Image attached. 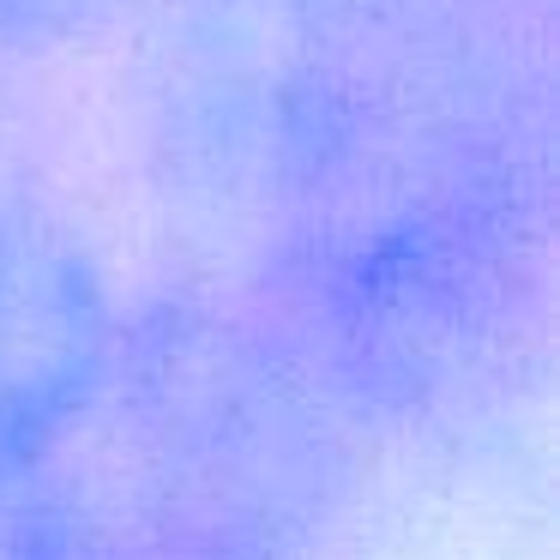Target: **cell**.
<instances>
[{
	"mask_svg": "<svg viewBox=\"0 0 560 560\" xmlns=\"http://www.w3.org/2000/svg\"><path fill=\"white\" fill-rule=\"evenodd\" d=\"M73 494H79V560H283L271 548L235 542V536L158 518V512L121 500L115 488L91 494L79 476H73Z\"/></svg>",
	"mask_w": 560,
	"mask_h": 560,
	"instance_id": "obj_4",
	"label": "cell"
},
{
	"mask_svg": "<svg viewBox=\"0 0 560 560\" xmlns=\"http://www.w3.org/2000/svg\"><path fill=\"white\" fill-rule=\"evenodd\" d=\"M121 314L85 230L0 163V470H49L97 428Z\"/></svg>",
	"mask_w": 560,
	"mask_h": 560,
	"instance_id": "obj_3",
	"label": "cell"
},
{
	"mask_svg": "<svg viewBox=\"0 0 560 560\" xmlns=\"http://www.w3.org/2000/svg\"><path fill=\"white\" fill-rule=\"evenodd\" d=\"M362 139L338 0H170L151 73V163L187 223L266 254Z\"/></svg>",
	"mask_w": 560,
	"mask_h": 560,
	"instance_id": "obj_2",
	"label": "cell"
},
{
	"mask_svg": "<svg viewBox=\"0 0 560 560\" xmlns=\"http://www.w3.org/2000/svg\"><path fill=\"white\" fill-rule=\"evenodd\" d=\"M133 0H0V61H49L109 37Z\"/></svg>",
	"mask_w": 560,
	"mask_h": 560,
	"instance_id": "obj_5",
	"label": "cell"
},
{
	"mask_svg": "<svg viewBox=\"0 0 560 560\" xmlns=\"http://www.w3.org/2000/svg\"><path fill=\"white\" fill-rule=\"evenodd\" d=\"M338 416L283 338L230 307L158 295L121 314L97 422L127 458L121 500L295 560L343 500Z\"/></svg>",
	"mask_w": 560,
	"mask_h": 560,
	"instance_id": "obj_1",
	"label": "cell"
}]
</instances>
